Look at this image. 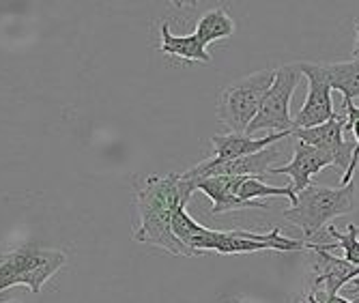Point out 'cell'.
Masks as SVG:
<instances>
[{
  "mask_svg": "<svg viewBox=\"0 0 359 303\" xmlns=\"http://www.w3.org/2000/svg\"><path fill=\"white\" fill-rule=\"evenodd\" d=\"M302 74L308 78V97L302 110L292 119V129H310L318 127L334 119V101L330 78L325 74L320 62H299Z\"/></svg>",
  "mask_w": 359,
  "mask_h": 303,
  "instance_id": "8",
  "label": "cell"
},
{
  "mask_svg": "<svg viewBox=\"0 0 359 303\" xmlns=\"http://www.w3.org/2000/svg\"><path fill=\"white\" fill-rule=\"evenodd\" d=\"M342 108H344V119H346L344 123V136H346V131H351V127L359 123V106H355L353 101H344Z\"/></svg>",
  "mask_w": 359,
  "mask_h": 303,
  "instance_id": "20",
  "label": "cell"
},
{
  "mask_svg": "<svg viewBox=\"0 0 359 303\" xmlns=\"http://www.w3.org/2000/svg\"><path fill=\"white\" fill-rule=\"evenodd\" d=\"M159 52L168 54V56H177L181 60H194V62H211V54L209 50L201 43V39L194 35H185V37H177L170 32V26L164 22L161 24V39H159Z\"/></svg>",
  "mask_w": 359,
  "mask_h": 303,
  "instance_id": "14",
  "label": "cell"
},
{
  "mask_svg": "<svg viewBox=\"0 0 359 303\" xmlns=\"http://www.w3.org/2000/svg\"><path fill=\"white\" fill-rule=\"evenodd\" d=\"M302 69L299 62H288L276 69L273 84L269 93L263 99V106H260L258 114L254 121L248 125L245 136L252 138V133L256 131H265L269 129L271 133H286L292 131V116H290V99L295 95V88L302 80Z\"/></svg>",
  "mask_w": 359,
  "mask_h": 303,
  "instance_id": "5",
  "label": "cell"
},
{
  "mask_svg": "<svg viewBox=\"0 0 359 303\" xmlns=\"http://www.w3.org/2000/svg\"><path fill=\"white\" fill-rule=\"evenodd\" d=\"M290 138V131L286 133H269L265 138H250L245 133H215L211 138L213 144V157L222 161H231L239 157L254 155L267 147H273L276 142Z\"/></svg>",
  "mask_w": 359,
  "mask_h": 303,
  "instance_id": "13",
  "label": "cell"
},
{
  "mask_svg": "<svg viewBox=\"0 0 359 303\" xmlns=\"http://www.w3.org/2000/svg\"><path fill=\"white\" fill-rule=\"evenodd\" d=\"M355 205V181L344 187L308 185L297 194V202L284 211V220L304 230L306 237H314L327 222L346 215Z\"/></svg>",
  "mask_w": 359,
  "mask_h": 303,
  "instance_id": "2",
  "label": "cell"
},
{
  "mask_svg": "<svg viewBox=\"0 0 359 303\" xmlns=\"http://www.w3.org/2000/svg\"><path fill=\"white\" fill-rule=\"evenodd\" d=\"M327 232L336 239V243H330V245H323L325 250H334V248H340L344 252V260L359 267V228L355 224H348L346 226V232H340L336 230L334 226H327Z\"/></svg>",
  "mask_w": 359,
  "mask_h": 303,
  "instance_id": "18",
  "label": "cell"
},
{
  "mask_svg": "<svg viewBox=\"0 0 359 303\" xmlns=\"http://www.w3.org/2000/svg\"><path fill=\"white\" fill-rule=\"evenodd\" d=\"M9 303H15V301H9Z\"/></svg>",
  "mask_w": 359,
  "mask_h": 303,
  "instance_id": "22",
  "label": "cell"
},
{
  "mask_svg": "<svg viewBox=\"0 0 359 303\" xmlns=\"http://www.w3.org/2000/svg\"><path fill=\"white\" fill-rule=\"evenodd\" d=\"M196 191L191 181H185L181 173L166 177L149 175L136 187V230L134 239L153 248L164 250L172 256H194L172 232V213L179 205H185Z\"/></svg>",
  "mask_w": 359,
  "mask_h": 303,
  "instance_id": "1",
  "label": "cell"
},
{
  "mask_svg": "<svg viewBox=\"0 0 359 303\" xmlns=\"http://www.w3.org/2000/svg\"><path fill=\"white\" fill-rule=\"evenodd\" d=\"M325 74L330 78L332 90H340L344 101L359 99V60H344V62H327L323 65Z\"/></svg>",
  "mask_w": 359,
  "mask_h": 303,
  "instance_id": "15",
  "label": "cell"
},
{
  "mask_svg": "<svg viewBox=\"0 0 359 303\" xmlns=\"http://www.w3.org/2000/svg\"><path fill=\"white\" fill-rule=\"evenodd\" d=\"M189 252L194 256L205 254V252H217V254H252V252H265V250H276V252H302L310 250L308 241L299 239H288V237H278L273 241H252V239H241L239 228L237 230H211L205 228L201 237L189 241Z\"/></svg>",
  "mask_w": 359,
  "mask_h": 303,
  "instance_id": "6",
  "label": "cell"
},
{
  "mask_svg": "<svg viewBox=\"0 0 359 303\" xmlns=\"http://www.w3.org/2000/svg\"><path fill=\"white\" fill-rule=\"evenodd\" d=\"M344 114H334V119H330L327 123H323L318 127H310V129H292L290 138H297L323 153H327L334 159V166L338 168H346L353 155V147L355 142H348L344 136Z\"/></svg>",
  "mask_w": 359,
  "mask_h": 303,
  "instance_id": "9",
  "label": "cell"
},
{
  "mask_svg": "<svg viewBox=\"0 0 359 303\" xmlns=\"http://www.w3.org/2000/svg\"><path fill=\"white\" fill-rule=\"evenodd\" d=\"M273 78L276 69H263L222 88L217 99V119L228 127V133H245L248 125L263 106Z\"/></svg>",
  "mask_w": 359,
  "mask_h": 303,
  "instance_id": "4",
  "label": "cell"
},
{
  "mask_svg": "<svg viewBox=\"0 0 359 303\" xmlns=\"http://www.w3.org/2000/svg\"><path fill=\"white\" fill-rule=\"evenodd\" d=\"M353 58L359 60V20L355 22V48H353Z\"/></svg>",
  "mask_w": 359,
  "mask_h": 303,
  "instance_id": "21",
  "label": "cell"
},
{
  "mask_svg": "<svg viewBox=\"0 0 359 303\" xmlns=\"http://www.w3.org/2000/svg\"><path fill=\"white\" fill-rule=\"evenodd\" d=\"M237 196L243 202L260 200V198H267V196H284V198L290 200V207L297 202V194H295V189H292L290 185H286V187H271L263 179H256V177H245L237 185Z\"/></svg>",
  "mask_w": 359,
  "mask_h": 303,
  "instance_id": "17",
  "label": "cell"
},
{
  "mask_svg": "<svg viewBox=\"0 0 359 303\" xmlns=\"http://www.w3.org/2000/svg\"><path fill=\"white\" fill-rule=\"evenodd\" d=\"M67 262V256L54 248L22 245L11 252H0V292L11 286H28L35 295Z\"/></svg>",
  "mask_w": 359,
  "mask_h": 303,
  "instance_id": "3",
  "label": "cell"
},
{
  "mask_svg": "<svg viewBox=\"0 0 359 303\" xmlns=\"http://www.w3.org/2000/svg\"><path fill=\"white\" fill-rule=\"evenodd\" d=\"M280 157V151L273 147H267L263 151H258L254 155L248 157H239V159H231V161H222V159H205L201 163H196L189 170L181 173V177L185 181H201V179H209V177H256L260 179L263 175H269L271 163H276Z\"/></svg>",
  "mask_w": 359,
  "mask_h": 303,
  "instance_id": "7",
  "label": "cell"
},
{
  "mask_svg": "<svg viewBox=\"0 0 359 303\" xmlns=\"http://www.w3.org/2000/svg\"><path fill=\"white\" fill-rule=\"evenodd\" d=\"M302 303H357V301H351V299H344L340 295H334V297H325L323 292H310L306 295V299Z\"/></svg>",
  "mask_w": 359,
  "mask_h": 303,
  "instance_id": "19",
  "label": "cell"
},
{
  "mask_svg": "<svg viewBox=\"0 0 359 303\" xmlns=\"http://www.w3.org/2000/svg\"><path fill=\"white\" fill-rule=\"evenodd\" d=\"M310 250L316 254V264H314V276H312V292L323 288L325 297H334L344 288V284L353 282L359 278V267L346 262L344 258H336L330 250L323 245H312Z\"/></svg>",
  "mask_w": 359,
  "mask_h": 303,
  "instance_id": "10",
  "label": "cell"
},
{
  "mask_svg": "<svg viewBox=\"0 0 359 303\" xmlns=\"http://www.w3.org/2000/svg\"><path fill=\"white\" fill-rule=\"evenodd\" d=\"M194 35L198 37L201 43L207 48L213 41L233 37L235 35V22H233L231 15H228L226 9L217 7V9H211L205 15H201L198 24H196V32H194Z\"/></svg>",
  "mask_w": 359,
  "mask_h": 303,
  "instance_id": "16",
  "label": "cell"
},
{
  "mask_svg": "<svg viewBox=\"0 0 359 303\" xmlns=\"http://www.w3.org/2000/svg\"><path fill=\"white\" fill-rule=\"evenodd\" d=\"M327 166H334V159L327 153H323V151L299 140L295 144L292 159L284 166H278V168L273 166L269 175H286L292 181L290 187L295 189V194H299L310 185L312 177L318 175L323 168H327Z\"/></svg>",
  "mask_w": 359,
  "mask_h": 303,
  "instance_id": "11",
  "label": "cell"
},
{
  "mask_svg": "<svg viewBox=\"0 0 359 303\" xmlns=\"http://www.w3.org/2000/svg\"><path fill=\"white\" fill-rule=\"evenodd\" d=\"M245 177H209V179H201L196 181V191H203L207 198L213 200L211 207V215H222V213H231V211H239V209H263L267 211L269 207L260 200H252V202H243L237 196V185L243 181Z\"/></svg>",
  "mask_w": 359,
  "mask_h": 303,
  "instance_id": "12",
  "label": "cell"
}]
</instances>
